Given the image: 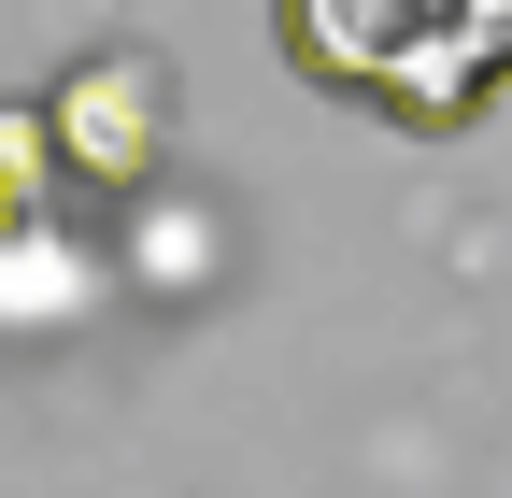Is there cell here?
I'll use <instances>...</instances> for the list:
<instances>
[{
  "label": "cell",
  "instance_id": "cell-1",
  "mask_svg": "<svg viewBox=\"0 0 512 498\" xmlns=\"http://www.w3.org/2000/svg\"><path fill=\"white\" fill-rule=\"evenodd\" d=\"M271 29H285V57L328 100L399 114V129H470V114L498 100L456 57V0H271Z\"/></svg>",
  "mask_w": 512,
  "mask_h": 498
},
{
  "label": "cell",
  "instance_id": "cell-2",
  "mask_svg": "<svg viewBox=\"0 0 512 498\" xmlns=\"http://www.w3.org/2000/svg\"><path fill=\"white\" fill-rule=\"evenodd\" d=\"M43 114H57V157H72V200H143V185H157L171 86H157V57H143V43L72 57V72L43 86Z\"/></svg>",
  "mask_w": 512,
  "mask_h": 498
},
{
  "label": "cell",
  "instance_id": "cell-3",
  "mask_svg": "<svg viewBox=\"0 0 512 498\" xmlns=\"http://www.w3.org/2000/svg\"><path fill=\"white\" fill-rule=\"evenodd\" d=\"M86 299H100V257L72 242V214L0 228V328H72Z\"/></svg>",
  "mask_w": 512,
  "mask_h": 498
},
{
  "label": "cell",
  "instance_id": "cell-4",
  "mask_svg": "<svg viewBox=\"0 0 512 498\" xmlns=\"http://www.w3.org/2000/svg\"><path fill=\"white\" fill-rule=\"evenodd\" d=\"M456 57L484 86H512V0H456Z\"/></svg>",
  "mask_w": 512,
  "mask_h": 498
}]
</instances>
